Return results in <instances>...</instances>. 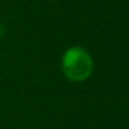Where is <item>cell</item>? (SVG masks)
<instances>
[{
    "label": "cell",
    "mask_w": 129,
    "mask_h": 129,
    "mask_svg": "<svg viewBox=\"0 0 129 129\" xmlns=\"http://www.w3.org/2000/svg\"><path fill=\"white\" fill-rule=\"evenodd\" d=\"M61 68L65 78L72 82L86 81L93 71V58L86 49L72 46L67 49L61 60Z\"/></svg>",
    "instance_id": "cell-1"
},
{
    "label": "cell",
    "mask_w": 129,
    "mask_h": 129,
    "mask_svg": "<svg viewBox=\"0 0 129 129\" xmlns=\"http://www.w3.org/2000/svg\"><path fill=\"white\" fill-rule=\"evenodd\" d=\"M4 32H6V28H4V25H3V24L0 22V38H2V36L4 35Z\"/></svg>",
    "instance_id": "cell-2"
}]
</instances>
